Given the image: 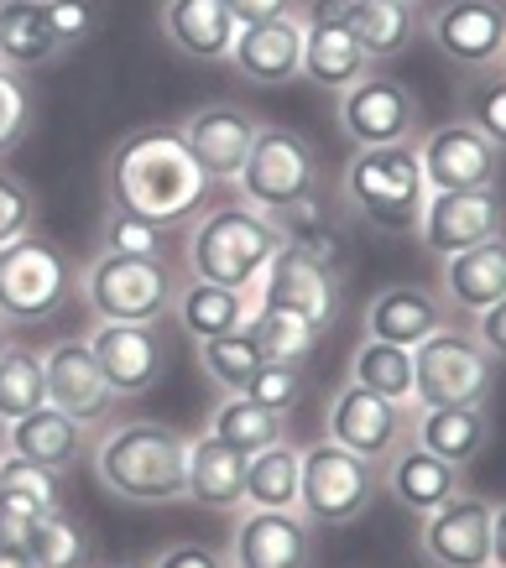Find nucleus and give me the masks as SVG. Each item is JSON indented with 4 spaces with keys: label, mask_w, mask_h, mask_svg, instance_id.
<instances>
[{
    "label": "nucleus",
    "mask_w": 506,
    "mask_h": 568,
    "mask_svg": "<svg viewBox=\"0 0 506 568\" xmlns=\"http://www.w3.org/2000/svg\"><path fill=\"white\" fill-rule=\"evenodd\" d=\"M100 183H105V204L125 209V214H146L158 224H189L204 199H210V178L193 162V152L183 146L178 125H146V131H131L110 146L105 168H100Z\"/></svg>",
    "instance_id": "1"
},
{
    "label": "nucleus",
    "mask_w": 506,
    "mask_h": 568,
    "mask_svg": "<svg viewBox=\"0 0 506 568\" xmlns=\"http://www.w3.org/2000/svg\"><path fill=\"white\" fill-rule=\"evenodd\" d=\"M94 480L125 506L189 500V438L168 423H121L94 444Z\"/></svg>",
    "instance_id": "2"
},
{
    "label": "nucleus",
    "mask_w": 506,
    "mask_h": 568,
    "mask_svg": "<svg viewBox=\"0 0 506 568\" xmlns=\"http://www.w3.org/2000/svg\"><path fill=\"white\" fill-rule=\"evenodd\" d=\"M277 251H282V230L272 214L251 204H220L210 214H199L189 230V276L251 293Z\"/></svg>",
    "instance_id": "3"
},
{
    "label": "nucleus",
    "mask_w": 506,
    "mask_h": 568,
    "mask_svg": "<svg viewBox=\"0 0 506 568\" xmlns=\"http://www.w3.org/2000/svg\"><path fill=\"white\" fill-rule=\"evenodd\" d=\"M345 204L382 235H413L428 204V178H423L418 146H361L345 162Z\"/></svg>",
    "instance_id": "4"
},
{
    "label": "nucleus",
    "mask_w": 506,
    "mask_h": 568,
    "mask_svg": "<svg viewBox=\"0 0 506 568\" xmlns=\"http://www.w3.org/2000/svg\"><path fill=\"white\" fill-rule=\"evenodd\" d=\"M235 189H241V204L262 209V214L324 199L318 146L293 125H256V141L245 152V168L235 173Z\"/></svg>",
    "instance_id": "5"
},
{
    "label": "nucleus",
    "mask_w": 506,
    "mask_h": 568,
    "mask_svg": "<svg viewBox=\"0 0 506 568\" xmlns=\"http://www.w3.org/2000/svg\"><path fill=\"white\" fill-rule=\"evenodd\" d=\"M79 293V266L42 230L0 245V324H42Z\"/></svg>",
    "instance_id": "6"
},
{
    "label": "nucleus",
    "mask_w": 506,
    "mask_h": 568,
    "mask_svg": "<svg viewBox=\"0 0 506 568\" xmlns=\"http://www.w3.org/2000/svg\"><path fill=\"white\" fill-rule=\"evenodd\" d=\"M297 459H303V475H297V517L308 521V527H350V521H361L371 511L376 485H382V475H376L382 465L350 454L334 438H324L314 448H297Z\"/></svg>",
    "instance_id": "7"
},
{
    "label": "nucleus",
    "mask_w": 506,
    "mask_h": 568,
    "mask_svg": "<svg viewBox=\"0 0 506 568\" xmlns=\"http://www.w3.org/2000/svg\"><path fill=\"white\" fill-rule=\"evenodd\" d=\"M496 386V361L465 328H434L413 345V402L418 407H486Z\"/></svg>",
    "instance_id": "8"
},
{
    "label": "nucleus",
    "mask_w": 506,
    "mask_h": 568,
    "mask_svg": "<svg viewBox=\"0 0 506 568\" xmlns=\"http://www.w3.org/2000/svg\"><path fill=\"white\" fill-rule=\"evenodd\" d=\"M79 293H84L94 324H162L173 313V276L162 261H131V256H100L79 272Z\"/></svg>",
    "instance_id": "9"
},
{
    "label": "nucleus",
    "mask_w": 506,
    "mask_h": 568,
    "mask_svg": "<svg viewBox=\"0 0 506 568\" xmlns=\"http://www.w3.org/2000/svg\"><path fill=\"white\" fill-rule=\"evenodd\" d=\"M334 115H340V131L355 141V152H361V146L418 141V131H423L418 94L376 69H371L361 84H350L345 94H334Z\"/></svg>",
    "instance_id": "10"
},
{
    "label": "nucleus",
    "mask_w": 506,
    "mask_h": 568,
    "mask_svg": "<svg viewBox=\"0 0 506 568\" xmlns=\"http://www.w3.org/2000/svg\"><path fill=\"white\" fill-rule=\"evenodd\" d=\"M413 417H418V402H392V396L366 392L361 381H345L330 402V438L371 465H386L413 438Z\"/></svg>",
    "instance_id": "11"
},
{
    "label": "nucleus",
    "mask_w": 506,
    "mask_h": 568,
    "mask_svg": "<svg viewBox=\"0 0 506 568\" xmlns=\"http://www.w3.org/2000/svg\"><path fill=\"white\" fill-rule=\"evenodd\" d=\"M428 42L454 69L496 73L506 63V6L502 0H438L428 11Z\"/></svg>",
    "instance_id": "12"
},
{
    "label": "nucleus",
    "mask_w": 506,
    "mask_h": 568,
    "mask_svg": "<svg viewBox=\"0 0 506 568\" xmlns=\"http://www.w3.org/2000/svg\"><path fill=\"white\" fill-rule=\"evenodd\" d=\"M251 303H272V308L297 313L303 324H314L318 334L340 318V272L324 261L303 256L282 241V251L266 261V272L251 287Z\"/></svg>",
    "instance_id": "13"
},
{
    "label": "nucleus",
    "mask_w": 506,
    "mask_h": 568,
    "mask_svg": "<svg viewBox=\"0 0 506 568\" xmlns=\"http://www.w3.org/2000/svg\"><path fill=\"white\" fill-rule=\"evenodd\" d=\"M506 230V199L502 189H454V193H428L418 220V245L428 256H454V251H470V245L490 241Z\"/></svg>",
    "instance_id": "14"
},
{
    "label": "nucleus",
    "mask_w": 506,
    "mask_h": 568,
    "mask_svg": "<svg viewBox=\"0 0 506 568\" xmlns=\"http://www.w3.org/2000/svg\"><path fill=\"white\" fill-rule=\"evenodd\" d=\"M297 17H303V73L297 79L330 89V94H345L350 84L366 79L371 58L345 27V0H308Z\"/></svg>",
    "instance_id": "15"
},
{
    "label": "nucleus",
    "mask_w": 506,
    "mask_h": 568,
    "mask_svg": "<svg viewBox=\"0 0 506 568\" xmlns=\"http://www.w3.org/2000/svg\"><path fill=\"white\" fill-rule=\"evenodd\" d=\"M418 162L428 178V193H454V189H502V156L470 121H449L438 131H423Z\"/></svg>",
    "instance_id": "16"
},
{
    "label": "nucleus",
    "mask_w": 506,
    "mask_h": 568,
    "mask_svg": "<svg viewBox=\"0 0 506 568\" xmlns=\"http://www.w3.org/2000/svg\"><path fill=\"white\" fill-rule=\"evenodd\" d=\"M418 552L428 568H490V500L459 490L418 517Z\"/></svg>",
    "instance_id": "17"
},
{
    "label": "nucleus",
    "mask_w": 506,
    "mask_h": 568,
    "mask_svg": "<svg viewBox=\"0 0 506 568\" xmlns=\"http://www.w3.org/2000/svg\"><path fill=\"white\" fill-rule=\"evenodd\" d=\"M314 564V527L297 511L245 506L230 527V568H308Z\"/></svg>",
    "instance_id": "18"
},
{
    "label": "nucleus",
    "mask_w": 506,
    "mask_h": 568,
    "mask_svg": "<svg viewBox=\"0 0 506 568\" xmlns=\"http://www.w3.org/2000/svg\"><path fill=\"white\" fill-rule=\"evenodd\" d=\"M89 349L115 396H146L168 371V339L158 324H94Z\"/></svg>",
    "instance_id": "19"
},
{
    "label": "nucleus",
    "mask_w": 506,
    "mask_h": 568,
    "mask_svg": "<svg viewBox=\"0 0 506 568\" xmlns=\"http://www.w3.org/2000/svg\"><path fill=\"white\" fill-rule=\"evenodd\" d=\"M42 371H48V402H53V407L79 417L84 428L110 423L121 396L110 392V381H105V371H100V361H94L89 339H58V345H48Z\"/></svg>",
    "instance_id": "20"
},
{
    "label": "nucleus",
    "mask_w": 506,
    "mask_h": 568,
    "mask_svg": "<svg viewBox=\"0 0 506 568\" xmlns=\"http://www.w3.org/2000/svg\"><path fill=\"white\" fill-rule=\"evenodd\" d=\"M178 136H183V146L193 152V162L204 168L210 183H235V173L245 168V152L256 141V121L241 104L214 100V104H199L189 121L178 125Z\"/></svg>",
    "instance_id": "21"
},
{
    "label": "nucleus",
    "mask_w": 506,
    "mask_h": 568,
    "mask_svg": "<svg viewBox=\"0 0 506 568\" xmlns=\"http://www.w3.org/2000/svg\"><path fill=\"white\" fill-rule=\"evenodd\" d=\"M230 63L245 84L256 89H282L303 73V17H277L241 27L230 42Z\"/></svg>",
    "instance_id": "22"
},
{
    "label": "nucleus",
    "mask_w": 506,
    "mask_h": 568,
    "mask_svg": "<svg viewBox=\"0 0 506 568\" xmlns=\"http://www.w3.org/2000/svg\"><path fill=\"white\" fill-rule=\"evenodd\" d=\"M63 506V469L32 465L21 454H0V542H21L37 517Z\"/></svg>",
    "instance_id": "23"
},
{
    "label": "nucleus",
    "mask_w": 506,
    "mask_h": 568,
    "mask_svg": "<svg viewBox=\"0 0 506 568\" xmlns=\"http://www.w3.org/2000/svg\"><path fill=\"white\" fill-rule=\"evenodd\" d=\"M444 324H449V303L434 297L428 287H418V282L382 287L366 303V339H386V345H402V349L423 345Z\"/></svg>",
    "instance_id": "24"
},
{
    "label": "nucleus",
    "mask_w": 506,
    "mask_h": 568,
    "mask_svg": "<svg viewBox=\"0 0 506 568\" xmlns=\"http://www.w3.org/2000/svg\"><path fill=\"white\" fill-rule=\"evenodd\" d=\"M386 496L397 500V506H407L413 517H428L434 506H444L449 496H459L465 490V469L449 465V459H438V454H428L423 444H407L386 459Z\"/></svg>",
    "instance_id": "25"
},
{
    "label": "nucleus",
    "mask_w": 506,
    "mask_h": 568,
    "mask_svg": "<svg viewBox=\"0 0 506 568\" xmlns=\"http://www.w3.org/2000/svg\"><path fill=\"white\" fill-rule=\"evenodd\" d=\"M235 32L230 0H162V37L189 63H230Z\"/></svg>",
    "instance_id": "26"
},
{
    "label": "nucleus",
    "mask_w": 506,
    "mask_h": 568,
    "mask_svg": "<svg viewBox=\"0 0 506 568\" xmlns=\"http://www.w3.org/2000/svg\"><path fill=\"white\" fill-rule=\"evenodd\" d=\"M6 448L21 454V459H32V465H48V469H69L84 459L89 448V428L79 417H69L63 407L53 402H42L37 413L17 417V423H6Z\"/></svg>",
    "instance_id": "27"
},
{
    "label": "nucleus",
    "mask_w": 506,
    "mask_h": 568,
    "mask_svg": "<svg viewBox=\"0 0 506 568\" xmlns=\"http://www.w3.org/2000/svg\"><path fill=\"white\" fill-rule=\"evenodd\" d=\"M506 297V235L470 245V251H454L444 256V303L465 313H480L490 303Z\"/></svg>",
    "instance_id": "28"
},
{
    "label": "nucleus",
    "mask_w": 506,
    "mask_h": 568,
    "mask_svg": "<svg viewBox=\"0 0 506 568\" xmlns=\"http://www.w3.org/2000/svg\"><path fill=\"white\" fill-rule=\"evenodd\" d=\"M189 500L204 506V511L245 506V454L220 444L214 433L189 438Z\"/></svg>",
    "instance_id": "29"
},
{
    "label": "nucleus",
    "mask_w": 506,
    "mask_h": 568,
    "mask_svg": "<svg viewBox=\"0 0 506 568\" xmlns=\"http://www.w3.org/2000/svg\"><path fill=\"white\" fill-rule=\"evenodd\" d=\"M413 444H423L428 454H438V459H449L459 469H470L490 444V413L486 407H418Z\"/></svg>",
    "instance_id": "30"
},
{
    "label": "nucleus",
    "mask_w": 506,
    "mask_h": 568,
    "mask_svg": "<svg viewBox=\"0 0 506 568\" xmlns=\"http://www.w3.org/2000/svg\"><path fill=\"white\" fill-rule=\"evenodd\" d=\"M63 52L69 48L48 27L42 0H0V63L6 69H17V73L53 69Z\"/></svg>",
    "instance_id": "31"
},
{
    "label": "nucleus",
    "mask_w": 506,
    "mask_h": 568,
    "mask_svg": "<svg viewBox=\"0 0 506 568\" xmlns=\"http://www.w3.org/2000/svg\"><path fill=\"white\" fill-rule=\"evenodd\" d=\"M245 313H251V293L220 287V282H199V276H189V287H178V297H173V318L183 324V334H193V339L241 334Z\"/></svg>",
    "instance_id": "32"
},
{
    "label": "nucleus",
    "mask_w": 506,
    "mask_h": 568,
    "mask_svg": "<svg viewBox=\"0 0 506 568\" xmlns=\"http://www.w3.org/2000/svg\"><path fill=\"white\" fill-rule=\"evenodd\" d=\"M345 27L355 32L361 52L376 63H392L407 52L413 32H418V11L407 0H345Z\"/></svg>",
    "instance_id": "33"
},
{
    "label": "nucleus",
    "mask_w": 506,
    "mask_h": 568,
    "mask_svg": "<svg viewBox=\"0 0 506 568\" xmlns=\"http://www.w3.org/2000/svg\"><path fill=\"white\" fill-rule=\"evenodd\" d=\"M220 444H230L235 454H262V448L282 444L287 438V417L262 407V402H251V396H220V407L210 413V428Z\"/></svg>",
    "instance_id": "34"
},
{
    "label": "nucleus",
    "mask_w": 506,
    "mask_h": 568,
    "mask_svg": "<svg viewBox=\"0 0 506 568\" xmlns=\"http://www.w3.org/2000/svg\"><path fill=\"white\" fill-rule=\"evenodd\" d=\"M241 334L256 345V355H262V361H297V365L308 361V355L318 349V339H324L314 324H303L297 313L272 308V303H251Z\"/></svg>",
    "instance_id": "35"
},
{
    "label": "nucleus",
    "mask_w": 506,
    "mask_h": 568,
    "mask_svg": "<svg viewBox=\"0 0 506 568\" xmlns=\"http://www.w3.org/2000/svg\"><path fill=\"white\" fill-rule=\"evenodd\" d=\"M297 475H303V459L282 438V444L245 459V500L251 506H272V511H297Z\"/></svg>",
    "instance_id": "36"
},
{
    "label": "nucleus",
    "mask_w": 506,
    "mask_h": 568,
    "mask_svg": "<svg viewBox=\"0 0 506 568\" xmlns=\"http://www.w3.org/2000/svg\"><path fill=\"white\" fill-rule=\"evenodd\" d=\"M21 548H27V558H32L37 568H89L94 564V542H89V532L63 506L48 511V517H37L32 532L21 537Z\"/></svg>",
    "instance_id": "37"
},
{
    "label": "nucleus",
    "mask_w": 506,
    "mask_h": 568,
    "mask_svg": "<svg viewBox=\"0 0 506 568\" xmlns=\"http://www.w3.org/2000/svg\"><path fill=\"white\" fill-rule=\"evenodd\" d=\"M48 402V371L42 355L27 345H11L0 355V423H17V417L37 413Z\"/></svg>",
    "instance_id": "38"
},
{
    "label": "nucleus",
    "mask_w": 506,
    "mask_h": 568,
    "mask_svg": "<svg viewBox=\"0 0 506 568\" xmlns=\"http://www.w3.org/2000/svg\"><path fill=\"white\" fill-rule=\"evenodd\" d=\"M350 381H361L366 392L392 396V402H413V349L366 339L355 349V361H350Z\"/></svg>",
    "instance_id": "39"
},
{
    "label": "nucleus",
    "mask_w": 506,
    "mask_h": 568,
    "mask_svg": "<svg viewBox=\"0 0 506 568\" xmlns=\"http://www.w3.org/2000/svg\"><path fill=\"white\" fill-rule=\"evenodd\" d=\"M272 220H277L282 241L293 245V251L324 261V266H334V261H340V224H334V214H324V204H318V199L282 209V214H272Z\"/></svg>",
    "instance_id": "40"
},
{
    "label": "nucleus",
    "mask_w": 506,
    "mask_h": 568,
    "mask_svg": "<svg viewBox=\"0 0 506 568\" xmlns=\"http://www.w3.org/2000/svg\"><path fill=\"white\" fill-rule=\"evenodd\" d=\"M100 251L131 256V261H162V266H168V224L146 220V214L110 209L105 224H100Z\"/></svg>",
    "instance_id": "41"
},
{
    "label": "nucleus",
    "mask_w": 506,
    "mask_h": 568,
    "mask_svg": "<svg viewBox=\"0 0 506 568\" xmlns=\"http://www.w3.org/2000/svg\"><path fill=\"white\" fill-rule=\"evenodd\" d=\"M199 365L225 396H241L251 386V376H256L262 355H256V345L245 334H225V339H199Z\"/></svg>",
    "instance_id": "42"
},
{
    "label": "nucleus",
    "mask_w": 506,
    "mask_h": 568,
    "mask_svg": "<svg viewBox=\"0 0 506 568\" xmlns=\"http://www.w3.org/2000/svg\"><path fill=\"white\" fill-rule=\"evenodd\" d=\"M459 121H470L480 136L506 152V73H475L470 89H459Z\"/></svg>",
    "instance_id": "43"
},
{
    "label": "nucleus",
    "mask_w": 506,
    "mask_h": 568,
    "mask_svg": "<svg viewBox=\"0 0 506 568\" xmlns=\"http://www.w3.org/2000/svg\"><path fill=\"white\" fill-rule=\"evenodd\" d=\"M32 115H37V100H32L27 73H17V69H6V63H0V162L32 136Z\"/></svg>",
    "instance_id": "44"
},
{
    "label": "nucleus",
    "mask_w": 506,
    "mask_h": 568,
    "mask_svg": "<svg viewBox=\"0 0 506 568\" xmlns=\"http://www.w3.org/2000/svg\"><path fill=\"white\" fill-rule=\"evenodd\" d=\"M241 396H251V402H262V407L287 417L297 402H303V365L297 361H262Z\"/></svg>",
    "instance_id": "45"
},
{
    "label": "nucleus",
    "mask_w": 506,
    "mask_h": 568,
    "mask_svg": "<svg viewBox=\"0 0 506 568\" xmlns=\"http://www.w3.org/2000/svg\"><path fill=\"white\" fill-rule=\"evenodd\" d=\"M37 230V193L21 183L17 173L0 168V245Z\"/></svg>",
    "instance_id": "46"
},
{
    "label": "nucleus",
    "mask_w": 506,
    "mask_h": 568,
    "mask_svg": "<svg viewBox=\"0 0 506 568\" xmlns=\"http://www.w3.org/2000/svg\"><path fill=\"white\" fill-rule=\"evenodd\" d=\"M42 11H48V27L58 32L63 48H79V42L100 32V6L94 0H42Z\"/></svg>",
    "instance_id": "47"
},
{
    "label": "nucleus",
    "mask_w": 506,
    "mask_h": 568,
    "mask_svg": "<svg viewBox=\"0 0 506 568\" xmlns=\"http://www.w3.org/2000/svg\"><path fill=\"white\" fill-rule=\"evenodd\" d=\"M152 568H230V558L204 548V542H173V548H162L152 558Z\"/></svg>",
    "instance_id": "48"
},
{
    "label": "nucleus",
    "mask_w": 506,
    "mask_h": 568,
    "mask_svg": "<svg viewBox=\"0 0 506 568\" xmlns=\"http://www.w3.org/2000/svg\"><path fill=\"white\" fill-rule=\"evenodd\" d=\"M303 0H230V17L235 27H256V21H277V17H297Z\"/></svg>",
    "instance_id": "49"
},
{
    "label": "nucleus",
    "mask_w": 506,
    "mask_h": 568,
    "mask_svg": "<svg viewBox=\"0 0 506 568\" xmlns=\"http://www.w3.org/2000/svg\"><path fill=\"white\" fill-rule=\"evenodd\" d=\"M475 339L486 345L490 361H506V297L475 313Z\"/></svg>",
    "instance_id": "50"
},
{
    "label": "nucleus",
    "mask_w": 506,
    "mask_h": 568,
    "mask_svg": "<svg viewBox=\"0 0 506 568\" xmlns=\"http://www.w3.org/2000/svg\"><path fill=\"white\" fill-rule=\"evenodd\" d=\"M490 568H506V500H490Z\"/></svg>",
    "instance_id": "51"
},
{
    "label": "nucleus",
    "mask_w": 506,
    "mask_h": 568,
    "mask_svg": "<svg viewBox=\"0 0 506 568\" xmlns=\"http://www.w3.org/2000/svg\"><path fill=\"white\" fill-rule=\"evenodd\" d=\"M0 568H37L21 542H0Z\"/></svg>",
    "instance_id": "52"
},
{
    "label": "nucleus",
    "mask_w": 506,
    "mask_h": 568,
    "mask_svg": "<svg viewBox=\"0 0 506 568\" xmlns=\"http://www.w3.org/2000/svg\"><path fill=\"white\" fill-rule=\"evenodd\" d=\"M6 349H11V334H6V324H0V355H6Z\"/></svg>",
    "instance_id": "53"
},
{
    "label": "nucleus",
    "mask_w": 506,
    "mask_h": 568,
    "mask_svg": "<svg viewBox=\"0 0 506 568\" xmlns=\"http://www.w3.org/2000/svg\"><path fill=\"white\" fill-rule=\"evenodd\" d=\"M105 568H136V564H105Z\"/></svg>",
    "instance_id": "54"
},
{
    "label": "nucleus",
    "mask_w": 506,
    "mask_h": 568,
    "mask_svg": "<svg viewBox=\"0 0 506 568\" xmlns=\"http://www.w3.org/2000/svg\"><path fill=\"white\" fill-rule=\"evenodd\" d=\"M407 6H423V0H407Z\"/></svg>",
    "instance_id": "55"
},
{
    "label": "nucleus",
    "mask_w": 506,
    "mask_h": 568,
    "mask_svg": "<svg viewBox=\"0 0 506 568\" xmlns=\"http://www.w3.org/2000/svg\"><path fill=\"white\" fill-rule=\"evenodd\" d=\"M502 73H506V63H502Z\"/></svg>",
    "instance_id": "56"
}]
</instances>
